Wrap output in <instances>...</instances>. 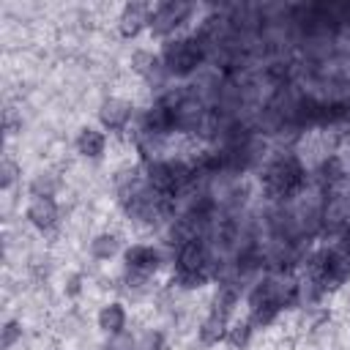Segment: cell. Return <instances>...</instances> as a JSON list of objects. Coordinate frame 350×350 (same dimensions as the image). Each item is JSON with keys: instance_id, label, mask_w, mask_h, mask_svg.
<instances>
[{"instance_id": "277c9868", "label": "cell", "mask_w": 350, "mask_h": 350, "mask_svg": "<svg viewBox=\"0 0 350 350\" xmlns=\"http://www.w3.org/2000/svg\"><path fill=\"white\" fill-rule=\"evenodd\" d=\"M200 5L194 3H183V0H161V3H150V27L148 36L156 38L159 44L194 33L197 22H200Z\"/></svg>"}, {"instance_id": "ffe728a7", "label": "cell", "mask_w": 350, "mask_h": 350, "mask_svg": "<svg viewBox=\"0 0 350 350\" xmlns=\"http://www.w3.org/2000/svg\"><path fill=\"white\" fill-rule=\"evenodd\" d=\"M170 339L164 334V328L159 325H148L137 334V350H167Z\"/></svg>"}, {"instance_id": "7402d4cb", "label": "cell", "mask_w": 350, "mask_h": 350, "mask_svg": "<svg viewBox=\"0 0 350 350\" xmlns=\"http://www.w3.org/2000/svg\"><path fill=\"white\" fill-rule=\"evenodd\" d=\"M46 350H68V347H66V345H60V342H55V345H49Z\"/></svg>"}, {"instance_id": "8992f818", "label": "cell", "mask_w": 350, "mask_h": 350, "mask_svg": "<svg viewBox=\"0 0 350 350\" xmlns=\"http://www.w3.org/2000/svg\"><path fill=\"white\" fill-rule=\"evenodd\" d=\"M123 271L126 273H137V276H145V279H156L159 271L164 268L167 262V254L161 249V243L156 241H134L123 249Z\"/></svg>"}, {"instance_id": "30bf717a", "label": "cell", "mask_w": 350, "mask_h": 350, "mask_svg": "<svg viewBox=\"0 0 350 350\" xmlns=\"http://www.w3.org/2000/svg\"><path fill=\"white\" fill-rule=\"evenodd\" d=\"M126 68L134 74V77H139L142 82H156V93H161V90H167V74H164V68H161V57H159V49H153V46H134L131 52H129V57H126Z\"/></svg>"}, {"instance_id": "8fae6325", "label": "cell", "mask_w": 350, "mask_h": 350, "mask_svg": "<svg viewBox=\"0 0 350 350\" xmlns=\"http://www.w3.org/2000/svg\"><path fill=\"white\" fill-rule=\"evenodd\" d=\"M71 148L82 161H101L109 150V134L98 123H82L74 131Z\"/></svg>"}, {"instance_id": "4fadbf2b", "label": "cell", "mask_w": 350, "mask_h": 350, "mask_svg": "<svg viewBox=\"0 0 350 350\" xmlns=\"http://www.w3.org/2000/svg\"><path fill=\"white\" fill-rule=\"evenodd\" d=\"M129 243L123 241V235L118 232V230H109V227H104V230H96L90 238H88V257L93 260V262H112V260H118V257H123V249H126Z\"/></svg>"}, {"instance_id": "ba28073f", "label": "cell", "mask_w": 350, "mask_h": 350, "mask_svg": "<svg viewBox=\"0 0 350 350\" xmlns=\"http://www.w3.org/2000/svg\"><path fill=\"white\" fill-rule=\"evenodd\" d=\"M22 216L25 224L38 235H52L63 224V205L57 197H30Z\"/></svg>"}, {"instance_id": "5b68a950", "label": "cell", "mask_w": 350, "mask_h": 350, "mask_svg": "<svg viewBox=\"0 0 350 350\" xmlns=\"http://www.w3.org/2000/svg\"><path fill=\"white\" fill-rule=\"evenodd\" d=\"M137 104L129 96L120 93H107L101 96V101L96 104V123L107 131V134H131L134 123H137Z\"/></svg>"}, {"instance_id": "9a60e30c", "label": "cell", "mask_w": 350, "mask_h": 350, "mask_svg": "<svg viewBox=\"0 0 350 350\" xmlns=\"http://www.w3.org/2000/svg\"><path fill=\"white\" fill-rule=\"evenodd\" d=\"M230 323H232L230 317H224V314L208 309V312L202 314V320L197 323V342H200V347L211 350V347L224 345V342H227V328H230Z\"/></svg>"}, {"instance_id": "6da1fadb", "label": "cell", "mask_w": 350, "mask_h": 350, "mask_svg": "<svg viewBox=\"0 0 350 350\" xmlns=\"http://www.w3.org/2000/svg\"><path fill=\"white\" fill-rule=\"evenodd\" d=\"M309 178H312L309 167L295 150L273 153L260 170V186H262L265 197L271 202H276V205L293 202L301 191H306Z\"/></svg>"}, {"instance_id": "52a82bcc", "label": "cell", "mask_w": 350, "mask_h": 350, "mask_svg": "<svg viewBox=\"0 0 350 350\" xmlns=\"http://www.w3.org/2000/svg\"><path fill=\"white\" fill-rule=\"evenodd\" d=\"M172 273H211L213 276V249L205 235L189 238L172 249Z\"/></svg>"}, {"instance_id": "7c38bea8", "label": "cell", "mask_w": 350, "mask_h": 350, "mask_svg": "<svg viewBox=\"0 0 350 350\" xmlns=\"http://www.w3.org/2000/svg\"><path fill=\"white\" fill-rule=\"evenodd\" d=\"M129 320H131V314H129V304L120 301V298H109V301H104V304L96 309V317H93L96 331H98L104 339H107V336L126 334V331H129Z\"/></svg>"}, {"instance_id": "3957f363", "label": "cell", "mask_w": 350, "mask_h": 350, "mask_svg": "<svg viewBox=\"0 0 350 350\" xmlns=\"http://www.w3.org/2000/svg\"><path fill=\"white\" fill-rule=\"evenodd\" d=\"M159 57L170 82H186L208 63V49L194 33H186L159 44Z\"/></svg>"}, {"instance_id": "603a6c76", "label": "cell", "mask_w": 350, "mask_h": 350, "mask_svg": "<svg viewBox=\"0 0 350 350\" xmlns=\"http://www.w3.org/2000/svg\"><path fill=\"white\" fill-rule=\"evenodd\" d=\"M347 52H350V38H347Z\"/></svg>"}, {"instance_id": "d6986e66", "label": "cell", "mask_w": 350, "mask_h": 350, "mask_svg": "<svg viewBox=\"0 0 350 350\" xmlns=\"http://www.w3.org/2000/svg\"><path fill=\"white\" fill-rule=\"evenodd\" d=\"M25 339V323L19 317H8L0 325V350H14Z\"/></svg>"}, {"instance_id": "e0dca14e", "label": "cell", "mask_w": 350, "mask_h": 350, "mask_svg": "<svg viewBox=\"0 0 350 350\" xmlns=\"http://www.w3.org/2000/svg\"><path fill=\"white\" fill-rule=\"evenodd\" d=\"M16 183H22V164L8 153L0 161V189H3V194H11Z\"/></svg>"}, {"instance_id": "ac0fdd59", "label": "cell", "mask_w": 350, "mask_h": 350, "mask_svg": "<svg viewBox=\"0 0 350 350\" xmlns=\"http://www.w3.org/2000/svg\"><path fill=\"white\" fill-rule=\"evenodd\" d=\"M85 290H88V276H85L82 271H68V273L63 276L60 293H63V298H66V301L77 304V301L85 295Z\"/></svg>"}, {"instance_id": "7a4b0ae2", "label": "cell", "mask_w": 350, "mask_h": 350, "mask_svg": "<svg viewBox=\"0 0 350 350\" xmlns=\"http://www.w3.org/2000/svg\"><path fill=\"white\" fill-rule=\"evenodd\" d=\"M298 271H309L325 295L342 290L350 282V235H339L325 241L323 246L312 249Z\"/></svg>"}, {"instance_id": "5bb4252c", "label": "cell", "mask_w": 350, "mask_h": 350, "mask_svg": "<svg viewBox=\"0 0 350 350\" xmlns=\"http://www.w3.org/2000/svg\"><path fill=\"white\" fill-rule=\"evenodd\" d=\"M27 194L30 197H57L63 189H66V178H63V170L55 167V164H44V167H36L27 178Z\"/></svg>"}, {"instance_id": "2e32d148", "label": "cell", "mask_w": 350, "mask_h": 350, "mask_svg": "<svg viewBox=\"0 0 350 350\" xmlns=\"http://www.w3.org/2000/svg\"><path fill=\"white\" fill-rule=\"evenodd\" d=\"M254 334H257V328H254V323L246 314L243 317H232V323L227 328V342L224 345H230L232 350H246L254 342Z\"/></svg>"}, {"instance_id": "44dd1931", "label": "cell", "mask_w": 350, "mask_h": 350, "mask_svg": "<svg viewBox=\"0 0 350 350\" xmlns=\"http://www.w3.org/2000/svg\"><path fill=\"white\" fill-rule=\"evenodd\" d=\"M101 350H137V334L126 331V334H118V336H107Z\"/></svg>"}, {"instance_id": "9c48e42d", "label": "cell", "mask_w": 350, "mask_h": 350, "mask_svg": "<svg viewBox=\"0 0 350 350\" xmlns=\"http://www.w3.org/2000/svg\"><path fill=\"white\" fill-rule=\"evenodd\" d=\"M112 27H115V36L120 41H137L148 33L150 27V3H123L118 11H115V19H112Z\"/></svg>"}]
</instances>
